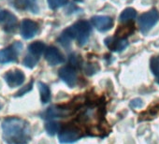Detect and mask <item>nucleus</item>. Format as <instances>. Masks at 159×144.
I'll return each instance as SVG.
<instances>
[{
    "label": "nucleus",
    "instance_id": "nucleus-1",
    "mask_svg": "<svg viewBox=\"0 0 159 144\" xmlns=\"http://www.w3.org/2000/svg\"><path fill=\"white\" fill-rule=\"evenodd\" d=\"M3 139L8 144H27L31 138L29 124L18 117H9L2 122Z\"/></svg>",
    "mask_w": 159,
    "mask_h": 144
},
{
    "label": "nucleus",
    "instance_id": "nucleus-2",
    "mask_svg": "<svg viewBox=\"0 0 159 144\" xmlns=\"http://www.w3.org/2000/svg\"><path fill=\"white\" fill-rule=\"evenodd\" d=\"M91 34V26L87 21H78L68 28H66L61 35L59 41L62 45L66 46L72 38H75L79 45L84 46L89 39Z\"/></svg>",
    "mask_w": 159,
    "mask_h": 144
},
{
    "label": "nucleus",
    "instance_id": "nucleus-3",
    "mask_svg": "<svg viewBox=\"0 0 159 144\" xmlns=\"http://www.w3.org/2000/svg\"><path fill=\"white\" fill-rule=\"evenodd\" d=\"M158 20H159V13L156 10H152L143 13L139 19V27L141 33L143 34L148 33L156 25Z\"/></svg>",
    "mask_w": 159,
    "mask_h": 144
},
{
    "label": "nucleus",
    "instance_id": "nucleus-4",
    "mask_svg": "<svg viewBox=\"0 0 159 144\" xmlns=\"http://www.w3.org/2000/svg\"><path fill=\"white\" fill-rule=\"evenodd\" d=\"M22 49L23 44L19 41H16L13 45H11L8 48L1 50L0 51V64H8L15 62Z\"/></svg>",
    "mask_w": 159,
    "mask_h": 144
},
{
    "label": "nucleus",
    "instance_id": "nucleus-5",
    "mask_svg": "<svg viewBox=\"0 0 159 144\" xmlns=\"http://www.w3.org/2000/svg\"><path fill=\"white\" fill-rule=\"evenodd\" d=\"M4 80L10 87L15 88V87L21 86L24 83L25 80V76L22 70L14 69V70H11L7 72L4 75Z\"/></svg>",
    "mask_w": 159,
    "mask_h": 144
},
{
    "label": "nucleus",
    "instance_id": "nucleus-6",
    "mask_svg": "<svg viewBox=\"0 0 159 144\" xmlns=\"http://www.w3.org/2000/svg\"><path fill=\"white\" fill-rule=\"evenodd\" d=\"M82 137V133L75 127H65L59 133V141L61 143H73Z\"/></svg>",
    "mask_w": 159,
    "mask_h": 144
},
{
    "label": "nucleus",
    "instance_id": "nucleus-7",
    "mask_svg": "<svg viewBox=\"0 0 159 144\" xmlns=\"http://www.w3.org/2000/svg\"><path fill=\"white\" fill-rule=\"evenodd\" d=\"M39 32V25L29 19H25L21 25V35L25 39L34 38Z\"/></svg>",
    "mask_w": 159,
    "mask_h": 144
},
{
    "label": "nucleus",
    "instance_id": "nucleus-8",
    "mask_svg": "<svg viewBox=\"0 0 159 144\" xmlns=\"http://www.w3.org/2000/svg\"><path fill=\"white\" fill-rule=\"evenodd\" d=\"M0 23L7 32H13L17 26V18L9 11L0 10Z\"/></svg>",
    "mask_w": 159,
    "mask_h": 144
},
{
    "label": "nucleus",
    "instance_id": "nucleus-9",
    "mask_svg": "<svg viewBox=\"0 0 159 144\" xmlns=\"http://www.w3.org/2000/svg\"><path fill=\"white\" fill-rule=\"evenodd\" d=\"M60 79L69 87H74L77 83V74L72 66H64L59 70Z\"/></svg>",
    "mask_w": 159,
    "mask_h": 144
},
{
    "label": "nucleus",
    "instance_id": "nucleus-10",
    "mask_svg": "<svg viewBox=\"0 0 159 144\" xmlns=\"http://www.w3.org/2000/svg\"><path fill=\"white\" fill-rule=\"evenodd\" d=\"M45 59L51 65H57L64 63L65 61V58L61 52L53 46H50L46 49Z\"/></svg>",
    "mask_w": 159,
    "mask_h": 144
},
{
    "label": "nucleus",
    "instance_id": "nucleus-11",
    "mask_svg": "<svg viewBox=\"0 0 159 144\" xmlns=\"http://www.w3.org/2000/svg\"><path fill=\"white\" fill-rule=\"evenodd\" d=\"M93 25L101 32H106L113 26V20L109 16H94L91 20Z\"/></svg>",
    "mask_w": 159,
    "mask_h": 144
},
{
    "label": "nucleus",
    "instance_id": "nucleus-12",
    "mask_svg": "<svg viewBox=\"0 0 159 144\" xmlns=\"http://www.w3.org/2000/svg\"><path fill=\"white\" fill-rule=\"evenodd\" d=\"M105 45L112 52H122L128 46V42L125 38L110 37L105 39Z\"/></svg>",
    "mask_w": 159,
    "mask_h": 144
},
{
    "label": "nucleus",
    "instance_id": "nucleus-13",
    "mask_svg": "<svg viewBox=\"0 0 159 144\" xmlns=\"http://www.w3.org/2000/svg\"><path fill=\"white\" fill-rule=\"evenodd\" d=\"M68 110L62 109L60 107L52 106L48 108L42 114L41 118L45 120H53V119H58V118H64L68 114Z\"/></svg>",
    "mask_w": 159,
    "mask_h": 144
},
{
    "label": "nucleus",
    "instance_id": "nucleus-14",
    "mask_svg": "<svg viewBox=\"0 0 159 144\" xmlns=\"http://www.w3.org/2000/svg\"><path fill=\"white\" fill-rule=\"evenodd\" d=\"M44 51H46V46L42 41H35L28 46L29 53L39 58Z\"/></svg>",
    "mask_w": 159,
    "mask_h": 144
},
{
    "label": "nucleus",
    "instance_id": "nucleus-15",
    "mask_svg": "<svg viewBox=\"0 0 159 144\" xmlns=\"http://www.w3.org/2000/svg\"><path fill=\"white\" fill-rule=\"evenodd\" d=\"M136 17H137V11L133 8H127L122 11V13L119 16V20L121 23L126 24L136 19Z\"/></svg>",
    "mask_w": 159,
    "mask_h": 144
},
{
    "label": "nucleus",
    "instance_id": "nucleus-16",
    "mask_svg": "<svg viewBox=\"0 0 159 144\" xmlns=\"http://www.w3.org/2000/svg\"><path fill=\"white\" fill-rule=\"evenodd\" d=\"M39 93H40V99H41V102L46 104L50 101L51 99V91H50V88L47 84L39 82Z\"/></svg>",
    "mask_w": 159,
    "mask_h": 144
},
{
    "label": "nucleus",
    "instance_id": "nucleus-17",
    "mask_svg": "<svg viewBox=\"0 0 159 144\" xmlns=\"http://www.w3.org/2000/svg\"><path fill=\"white\" fill-rule=\"evenodd\" d=\"M150 67L152 74L156 78V82L159 83V59L157 57H152L150 61Z\"/></svg>",
    "mask_w": 159,
    "mask_h": 144
},
{
    "label": "nucleus",
    "instance_id": "nucleus-18",
    "mask_svg": "<svg viewBox=\"0 0 159 144\" xmlns=\"http://www.w3.org/2000/svg\"><path fill=\"white\" fill-rule=\"evenodd\" d=\"M134 31V27L133 25L130 26H120L118 28V30L116 31V37L122 38H125L126 36H129L132 32Z\"/></svg>",
    "mask_w": 159,
    "mask_h": 144
},
{
    "label": "nucleus",
    "instance_id": "nucleus-19",
    "mask_svg": "<svg viewBox=\"0 0 159 144\" xmlns=\"http://www.w3.org/2000/svg\"><path fill=\"white\" fill-rule=\"evenodd\" d=\"M39 58L37 57V56H34L32 54H27L25 56V58L24 59V65L26 66V67H29V68H33L37 65L38 62H39Z\"/></svg>",
    "mask_w": 159,
    "mask_h": 144
},
{
    "label": "nucleus",
    "instance_id": "nucleus-20",
    "mask_svg": "<svg viewBox=\"0 0 159 144\" xmlns=\"http://www.w3.org/2000/svg\"><path fill=\"white\" fill-rule=\"evenodd\" d=\"M45 130L49 135L53 136L60 130V124L58 123H55V122L47 123L45 124Z\"/></svg>",
    "mask_w": 159,
    "mask_h": 144
},
{
    "label": "nucleus",
    "instance_id": "nucleus-21",
    "mask_svg": "<svg viewBox=\"0 0 159 144\" xmlns=\"http://www.w3.org/2000/svg\"><path fill=\"white\" fill-rule=\"evenodd\" d=\"M48 5L52 10H56L61 7H64L67 4L68 0H47Z\"/></svg>",
    "mask_w": 159,
    "mask_h": 144
},
{
    "label": "nucleus",
    "instance_id": "nucleus-22",
    "mask_svg": "<svg viewBox=\"0 0 159 144\" xmlns=\"http://www.w3.org/2000/svg\"><path fill=\"white\" fill-rule=\"evenodd\" d=\"M69 64L72 67H80L82 65V58L77 53H72L69 56Z\"/></svg>",
    "mask_w": 159,
    "mask_h": 144
},
{
    "label": "nucleus",
    "instance_id": "nucleus-23",
    "mask_svg": "<svg viewBox=\"0 0 159 144\" xmlns=\"http://www.w3.org/2000/svg\"><path fill=\"white\" fill-rule=\"evenodd\" d=\"M32 86H33V82L29 83L27 85H25V87H23V88L16 94V97H21V96L25 95L26 93H28V92L32 89Z\"/></svg>",
    "mask_w": 159,
    "mask_h": 144
},
{
    "label": "nucleus",
    "instance_id": "nucleus-24",
    "mask_svg": "<svg viewBox=\"0 0 159 144\" xmlns=\"http://www.w3.org/2000/svg\"><path fill=\"white\" fill-rule=\"evenodd\" d=\"M130 106L134 109H137V108H140L142 106V101L141 99L139 98H137V99H134L130 102Z\"/></svg>",
    "mask_w": 159,
    "mask_h": 144
},
{
    "label": "nucleus",
    "instance_id": "nucleus-25",
    "mask_svg": "<svg viewBox=\"0 0 159 144\" xmlns=\"http://www.w3.org/2000/svg\"><path fill=\"white\" fill-rule=\"evenodd\" d=\"M1 108H2V105H1V104H0V109H1Z\"/></svg>",
    "mask_w": 159,
    "mask_h": 144
},
{
    "label": "nucleus",
    "instance_id": "nucleus-26",
    "mask_svg": "<svg viewBox=\"0 0 159 144\" xmlns=\"http://www.w3.org/2000/svg\"><path fill=\"white\" fill-rule=\"evenodd\" d=\"M158 59H159V57H158Z\"/></svg>",
    "mask_w": 159,
    "mask_h": 144
}]
</instances>
